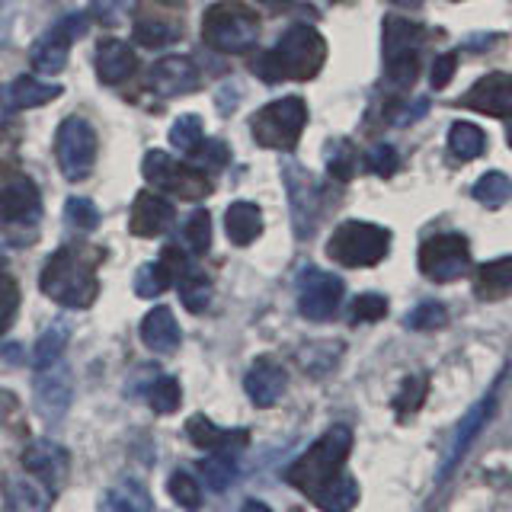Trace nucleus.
I'll return each instance as SVG.
<instances>
[{"label": "nucleus", "instance_id": "37", "mask_svg": "<svg viewBox=\"0 0 512 512\" xmlns=\"http://www.w3.org/2000/svg\"><path fill=\"white\" fill-rule=\"evenodd\" d=\"M64 221L77 231H96L100 228V208L84 196H74L64 202Z\"/></svg>", "mask_w": 512, "mask_h": 512}, {"label": "nucleus", "instance_id": "32", "mask_svg": "<svg viewBox=\"0 0 512 512\" xmlns=\"http://www.w3.org/2000/svg\"><path fill=\"white\" fill-rule=\"evenodd\" d=\"M314 503H317L320 509H324V512H349L352 506L359 503V487H356V480H352L349 474L336 477L327 490H320V493L314 496Z\"/></svg>", "mask_w": 512, "mask_h": 512}, {"label": "nucleus", "instance_id": "18", "mask_svg": "<svg viewBox=\"0 0 512 512\" xmlns=\"http://www.w3.org/2000/svg\"><path fill=\"white\" fill-rule=\"evenodd\" d=\"M183 36V23L180 16L164 10V7H141L135 16V42L144 48H160L170 45Z\"/></svg>", "mask_w": 512, "mask_h": 512}, {"label": "nucleus", "instance_id": "44", "mask_svg": "<svg viewBox=\"0 0 512 512\" xmlns=\"http://www.w3.org/2000/svg\"><path fill=\"white\" fill-rule=\"evenodd\" d=\"M448 324V311H445V304L439 301H426L420 304V308H413L407 314V327L410 330H439Z\"/></svg>", "mask_w": 512, "mask_h": 512}, {"label": "nucleus", "instance_id": "54", "mask_svg": "<svg viewBox=\"0 0 512 512\" xmlns=\"http://www.w3.org/2000/svg\"><path fill=\"white\" fill-rule=\"evenodd\" d=\"M391 4H397V7H407V10H413V7H420L423 0H391Z\"/></svg>", "mask_w": 512, "mask_h": 512}, {"label": "nucleus", "instance_id": "10", "mask_svg": "<svg viewBox=\"0 0 512 512\" xmlns=\"http://www.w3.org/2000/svg\"><path fill=\"white\" fill-rule=\"evenodd\" d=\"M420 269L432 282H455L471 269V247L461 234H436L420 247Z\"/></svg>", "mask_w": 512, "mask_h": 512}, {"label": "nucleus", "instance_id": "4", "mask_svg": "<svg viewBox=\"0 0 512 512\" xmlns=\"http://www.w3.org/2000/svg\"><path fill=\"white\" fill-rule=\"evenodd\" d=\"M426 32L420 23L407 20V16H388L381 32V52H384V74L388 84L397 90H407L416 74H420V48Z\"/></svg>", "mask_w": 512, "mask_h": 512}, {"label": "nucleus", "instance_id": "14", "mask_svg": "<svg viewBox=\"0 0 512 512\" xmlns=\"http://www.w3.org/2000/svg\"><path fill=\"white\" fill-rule=\"evenodd\" d=\"M202 84V74L196 61L186 55H167L151 64L148 71V90L157 96H186Z\"/></svg>", "mask_w": 512, "mask_h": 512}, {"label": "nucleus", "instance_id": "29", "mask_svg": "<svg viewBox=\"0 0 512 512\" xmlns=\"http://www.w3.org/2000/svg\"><path fill=\"white\" fill-rule=\"evenodd\" d=\"M61 96L58 84H45L39 77H16L13 87H10V103L16 109H36L45 103H55Z\"/></svg>", "mask_w": 512, "mask_h": 512}, {"label": "nucleus", "instance_id": "45", "mask_svg": "<svg viewBox=\"0 0 512 512\" xmlns=\"http://www.w3.org/2000/svg\"><path fill=\"white\" fill-rule=\"evenodd\" d=\"M327 170L336 176V180H352V173H356V154H352V144L330 141V148H327Z\"/></svg>", "mask_w": 512, "mask_h": 512}, {"label": "nucleus", "instance_id": "23", "mask_svg": "<svg viewBox=\"0 0 512 512\" xmlns=\"http://www.w3.org/2000/svg\"><path fill=\"white\" fill-rule=\"evenodd\" d=\"M183 333H180V324H176V317L170 308H151L148 314H144L141 320V343L154 349V352H173L176 346H180Z\"/></svg>", "mask_w": 512, "mask_h": 512}, {"label": "nucleus", "instance_id": "40", "mask_svg": "<svg viewBox=\"0 0 512 512\" xmlns=\"http://www.w3.org/2000/svg\"><path fill=\"white\" fill-rule=\"evenodd\" d=\"M16 308H20V285L7 272V266L0 263V333L13 324Z\"/></svg>", "mask_w": 512, "mask_h": 512}, {"label": "nucleus", "instance_id": "48", "mask_svg": "<svg viewBox=\"0 0 512 512\" xmlns=\"http://www.w3.org/2000/svg\"><path fill=\"white\" fill-rule=\"evenodd\" d=\"M455 68H458V55L455 52L439 55L436 64H432V90H445L448 84H452Z\"/></svg>", "mask_w": 512, "mask_h": 512}, {"label": "nucleus", "instance_id": "16", "mask_svg": "<svg viewBox=\"0 0 512 512\" xmlns=\"http://www.w3.org/2000/svg\"><path fill=\"white\" fill-rule=\"evenodd\" d=\"M285 186H288V202H292V215H295V231L301 237H308L314 231V221L320 212V189L314 183V176L298 167V164H285Z\"/></svg>", "mask_w": 512, "mask_h": 512}, {"label": "nucleus", "instance_id": "17", "mask_svg": "<svg viewBox=\"0 0 512 512\" xmlns=\"http://www.w3.org/2000/svg\"><path fill=\"white\" fill-rule=\"evenodd\" d=\"M23 468L55 493L64 487V480H68V452L55 442L39 439L23 452Z\"/></svg>", "mask_w": 512, "mask_h": 512}, {"label": "nucleus", "instance_id": "27", "mask_svg": "<svg viewBox=\"0 0 512 512\" xmlns=\"http://www.w3.org/2000/svg\"><path fill=\"white\" fill-rule=\"evenodd\" d=\"M224 234H228L231 244L247 247L256 237L263 234V212L256 202H234L224 212Z\"/></svg>", "mask_w": 512, "mask_h": 512}, {"label": "nucleus", "instance_id": "9", "mask_svg": "<svg viewBox=\"0 0 512 512\" xmlns=\"http://www.w3.org/2000/svg\"><path fill=\"white\" fill-rule=\"evenodd\" d=\"M55 157L61 173L68 176L71 183L87 180L96 160V132L87 119L68 116L55 132Z\"/></svg>", "mask_w": 512, "mask_h": 512}, {"label": "nucleus", "instance_id": "15", "mask_svg": "<svg viewBox=\"0 0 512 512\" xmlns=\"http://www.w3.org/2000/svg\"><path fill=\"white\" fill-rule=\"evenodd\" d=\"M464 109H474L480 116H493V119H509L512 116V74H487L480 77L477 84L458 100Z\"/></svg>", "mask_w": 512, "mask_h": 512}, {"label": "nucleus", "instance_id": "20", "mask_svg": "<svg viewBox=\"0 0 512 512\" xmlns=\"http://www.w3.org/2000/svg\"><path fill=\"white\" fill-rule=\"evenodd\" d=\"M135 68H138V55L128 42L103 39L100 48H96V77L103 84H125L135 74Z\"/></svg>", "mask_w": 512, "mask_h": 512}, {"label": "nucleus", "instance_id": "26", "mask_svg": "<svg viewBox=\"0 0 512 512\" xmlns=\"http://www.w3.org/2000/svg\"><path fill=\"white\" fill-rule=\"evenodd\" d=\"M474 295L480 301L512 298V256H496L474 272Z\"/></svg>", "mask_w": 512, "mask_h": 512}, {"label": "nucleus", "instance_id": "51", "mask_svg": "<svg viewBox=\"0 0 512 512\" xmlns=\"http://www.w3.org/2000/svg\"><path fill=\"white\" fill-rule=\"evenodd\" d=\"M13 20H16V4H13V0H0V45L7 42Z\"/></svg>", "mask_w": 512, "mask_h": 512}, {"label": "nucleus", "instance_id": "33", "mask_svg": "<svg viewBox=\"0 0 512 512\" xmlns=\"http://www.w3.org/2000/svg\"><path fill=\"white\" fill-rule=\"evenodd\" d=\"M474 199L487 208H500L503 202L512 199V180L500 170H490L474 183Z\"/></svg>", "mask_w": 512, "mask_h": 512}, {"label": "nucleus", "instance_id": "7", "mask_svg": "<svg viewBox=\"0 0 512 512\" xmlns=\"http://www.w3.org/2000/svg\"><path fill=\"white\" fill-rule=\"evenodd\" d=\"M308 125V103L301 96H282L276 103H266L250 122V132L260 148L269 151H292L301 141Z\"/></svg>", "mask_w": 512, "mask_h": 512}, {"label": "nucleus", "instance_id": "13", "mask_svg": "<svg viewBox=\"0 0 512 512\" xmlns=\"http://www.w3.org/2000/svg\"><path fill=\"white\" fill-rule=\"evenodd\" d=\"M39 215V189L23 170L0 160V224H16Z\"/></svg>", "mask_w": 512, "mask_h": 512}, {"label": "nucleus", "instance_id": "35", "mask_svg": "<svg viewBox=\"0 0 512 512\" xmlns=\"http://www.w3.org/2000/svg\"><path fill=\"white\" fill-rule=\"evenodd\" d=\"M64 346H68V327L55 320V324L48 327L39 336V343H36V365H39V372H42V368H52L61 359Z\"/></svg>", "mask_w": 512, "mask_h": 512}, {"label": "nucleus", "instance_id": "47", "mask_svg": "<svg viewBox=\"0 0 512 512\" xmlns=\"http://www.w3.org/2000/svg\"><path fill=\"white\" fill-rule=\"evenodd\" d=\"M384 314H388V298L381 295H359L356 301H352V320H362V324H372V320H381Z\"/></svg>", "mask_w": 512, "mask_h": 512}, {"label": "nucleus", "instance_id": "43", "mask_svg": "<svg viewBox=\"0 0 512 512\" xmlns=\"http://www.w3.org/2000/svg\"><path fill=\"white\" fill-rule=\"evenodd\" d=\"M167 490H170L173 500L180 503L183 509H189V512H196V509L202 506V490H199V484H196V477H189V474H183V471H176V474L170 477Z\"/></svg>", "mask_w": 512, "mask_h": 512}, {"label": "nucleus", "instance_id": "50", "mask_svg": "<svg viewBox=\"0 0 512 512\" xmlns=\"http://www.w3.org/2000/svg\"><path fill=\"white\" fill-rule=\"evenodd\" d=\"M119 10H122V0H90L93 20L103 23V26H116L119 23Z\"/></svg>", "mask_w": 512, "mask_h": 512}, {"label": "nucleus", "instance_id": "25", "mask_svg": "<svg viewBox=\"0 0 512 512\" xmlns=\"http://www.w3.org/2000/svg\"><path fill=\"white\" fill-rule=\"evenodd\" d=\"M186 432L199 448H212V452H234V448H244L247 439H250V432L221 429V426H215L212 420H208V416H192V420L186 423Z\"/></svg>", "mask_w": 512, "mask_h": 512}, {"label": "nucleus", "instance_id": "31", "mask_svg": "<svg viewBox=\"0 0 512 512\" xmlns=\"http://www.w3.org/2000/svg\"><path fill=\"white\" fill-rule=\"evenodd\" d=\"M487 148V135L480 132L474 122H455L452 132H448V151L458 160H474Z\"/></svg>", "mask_w": 512, "mask_h": 512}, {"label": "nucleus", "instance_id": "2", "mask_svg": "<svg viewBox=\"0 0 512 512\" xmlns=\"http://www.w3.org/2000/svg\"><path fill=\"white\" fill-rule=\"evenodd\" d=\"M349 452H352V432L346 426L327 429L324 436L288 468V484L314 500L320 490H327L336 477L346 474L343 468H346Z\"/></svg>", "mask_w": 512, "mask_h": 512}, {"label": "nucleus", "instance_id": "46", "mask_svg": "<svg viewBox=\"0 0 512 512\" xmlns=\"http://www.w3.org/2000/svg\"><path fill=\"white\" fill-rule=\"evenodd\" d=\"M365 164H368V170L378 173V176H391L397 170V164H400V157H397V151L391 148V144L381 141V144H372V148H368Z\"/></svg>", "mask_w": 512, "mask_h": 512}, {"label": "nucleus", "instance_id": "5", "mask_svg": "<svg viewBox=\"0 0 512 512\" xmlns=\"http://www.w3.org/2000/svg\"><path fill=\"white\" fill-rule=\"evenodd\" d=\"M202 39L224 55H244L260 39V16L237 0L208 7L202 20Z\"/></svg>", "mask_w": 512, "mask_h": 512}, {"label": "nucleus", "instance_id": "22", "mask_svg": "<svg viewBox=\"0 0 512 512\" xmlns=\"http://www.w3.org/2000/svg\"><path fill=\"white\" fill-rule=\"evenodd\" d=\"M36 400H39V413H45L48 420H58V416L68 410L71 404V378L58 362L52 368H42V375L36 381Z\"/></svg>", "mask_w": 512, "mask_h": 512}, {"label": "nucleus", "instance_id": "3", "mask_svg": "<svg viewBox=\"0 0 512 512\" xmlns=\"http://www.w3.org/2000/svg\"><path fill=\"white\" fill-rule=\"evenodd\" d=\"M39 288L64 308H90L96 301V292H100L93 263L77 247H61L48 256L39 276Z\"/></svg>", "mask_w": 512, "mask_h": 512}, {"label": "nucleus", "instance_id": "24", "mask_svg": "<svg viewBox=\"0 0 512 512\" xmlns=\"http://www.w3.org/2000/svg\"><path fill=\"white\" fill-rule=\"evenodd\" d=\"M4 496H7L10 512H48L52 509V500H55V493L32 474L29 477H10L7 487H4Z\"/></svg>", "mask_w": 512, "mask_h": 512}, {"label": "nucleus", "instance_id": "49", "mask_svg": "<svg viewBox=\"0 0 512 512\" xmlns=\"http://www.w3.org/2000/svg\"><path fill=\"white\" fill-rule=\"evenodd\" d=\"M423 394H426V381L423 378L404 381V391H400V397H397V410H410L413 413L416 407H420Z\"/></svg>", "mask_w": 512, "mask_h": 512}, {"label": "nucleus", "instance_id": "11", "mask_svg": "<svg viewBox=\"0 0 512 512\" xmlns=\"http://www.w3.org/2000/svg\"><path fill=\"white\" fill-rule=\"evenodd\" d=\"M84 32H87V16L71 13V16H64V20H58L36 45H32V52H29L32 68L39 74H61L68 68L74 39H80Z\"/></svg>", "mask_w": 512, "mask_h": 512}, {"label": "nucleus", "instance_id": "41", "mask_svg": "<svg viewBox=\"0 0 512 512\" xmlns=\"http://www.w3.org/2000/svg\"><path fill=\"white\" fill-rule=\"evenodd\" d=\"M189 154H192V164L199 170H221V167H228V160H231V151L224 141H199L196 148H189Z\"/></svg>", "mask_w": 512, "mask_h": 512}, {"label": "nucleus", "instance_id": "12", "mask_svg": "<svg viewBox=\"0 0 512 512\" xmlns=\"http://www.w3.org/2000/svg\"><path fill=\"white\" fill-rule=\"evenodd\" d=\"M346 285L340 276L324 269H304L298 279V308L311 320H330L343 301Z\"/></svg>", "mask_w": 512, "mask_h": 512}, {"label": "nucleus", "instance_id": "56", "mask_svg": "<svg viewBox=\"0 0 512 512\" xmlns=\"http://www.w3.org/2000/svg\"><path fill=\"white\" fill-rule=\"evenodd\" d=\"M263 4H269V7H282L285 0H263Z\"/></svg>", "mask_w": 512, "mask_h": 512}, {"label": "nucleus", "instance_id": "30", "mask_svg": "<svg viewBox=\"0 0 512 512\" xmlns=\"http://www.w3.org/2000/svg\"><path fill=\"white\" fill-rule=\"evenodd\" d=\"M176 285H180V298L186 304V311L202 314L208 308V301H212V279H208L202 269L186 266L180 276H176Z\"/></svg>", "mask_w": 512, "mask_h": 512}, {"label": "nucleus", "instance_id": "42", "mask_svg": "<svg viewBox=\"0 0 512 512\" xmlns=\"http://www.w3.org/2000/svg\"><path fill=\"white\" fill-rule=\"evenodd\" d=\"M202 119L199 116H192V112H186V116H180L173 125H170V144L173 148H180V151H189V148H196V144L202 141Z\"/></svg>", "mask_w": 512, "mask_h": 512}, {"label": "nucleus", "instance_id": "53", "mask_svg": "<svg viewBox=\"0 0 512 512\" xmlns=\"http://www.w3.org/2000/svg\"><path fill=\"white\" fill-rule=\"evenodd\" d=\"M240 512H272V509L260 500H247L244 506H240Z\"/></svg>", "mask_w": 512, "mask_h": 512}, {"label": "nucleus", "instance_id": "21", "mask_svg": "<svg viewBox=\"0 0 512 512\" xmlns=\"http://www.w3.org/2000/svg\"><path fill=\"white\" fill-rule=\"evenodd\" d=\"M170 221H173L170 199L157 196V192H141L132 205V224L128 228H132L135 237H157L170 228Z\"/></svg>", "mask_w": 512, "mask_h": 512}, {"label": "nucleus", "instance_id": "28", "mask_svg": "<svg viewBox=\"0 0 512 512\" xmlns=\"http://www.w3.org/2000/svg\"><path fill=\"white\" fill-rule=\"evenodd\" d=\"M151 509V496H148V487L141 484V480H119L116 487H112L103 503H100V512H148Z\"/></svg>", "mask_w": 512, "mask_h": 512}, {"label": "nucleus", "instance_id": "39", "mask_svg": "<svg viewBox=\"0 0 512 512\" xmlns=\"http://www.w3.org/2000/svg\"><path fill=\"white\" fill-rule=\"evenodd\" d=\"M186 244L192 253H205L212 247V215L205 212V208H196L189 218H186Z\"/></svg>", "mask_w": 512, "mask_h": 512}, {"label": "nucleus", "instance_id": "1", "mask_svg": "<svg viewBox=\"0 0 512 512\" xmlns=\"http://www.w3.org/2000/svg\"><path fill=\"white\" fill-rule=\"evenodd\" d=\"M327 61V42L314 26H292L285 36L256 61V74L266 84L282 80H311Z\"/></svg>", "mask_w": 512, "mask_h": 512}, {"label": "nucleus", "instance_id": "38", "mask_svg": "<svg viewBox=\"0 0 512 512\" xmlns=\"http://www.w3.org/2000/svg\"><path fill=\"white\" fill-rule=\"evenodd\" d=\"M148 404L157 410V413H176L183 404V391L176 378H157L151 388H148Z\"/></svg>", "mask_w": 512, "mask_h": 512}, {"label": "nucleus", "instance_id": "8", "mask_svg": "<svg viewBox=\"0 0 512 512\" xmlns=\"http://www.w3.org/2000/svg\"><path fill=\"white\" fill-rule=\"evenodd\" d=\"M141 173L154 189L170 192V196H180L186 202H196L212 196V180L205 176V170L183 164V160H173L164 151H148L141 160Z\"/></svg>", "mask_w": 512, "mask_h": 512}, {"label": "nucleus", "instance_id": "19", "mask_svg": "<svg viewBox=\"0 0 512 512\" xmlns=\"http://www.w3.org/2000/svg\"><path fill=\"white\" fill-rule=\"evenodd\" d=\"M244 388H247V394H250V400L256 407H272L285 394L288 375H285V368L276 359L263 356V359H256L250 365V372L244 378Z\"/></svg>", "mask_w": 512, "mask_h": 512}, {"label": "nucleus", "instance_id": "6", "mask_svg": "<svg viewBox=\"0 0 512 512\" xmlns=\"http://www.w3.org/2000/svg\"><path fill=\"white\" fill-rule=\"evenodd\" d=\"M388 247H391V231L372 221H343L327 240L330 260L349 269L381 263L388 256Z\"/></svg>", "mask_w": 512, "mask_h": 512}, {"label": "nucleus", "instance_id": "52", "mask_svg": "<svg viewBox=\"0 0 512 512\" xmlns=\"http://www.w3.org/2000/svg\"><path fill=\"white\" fill-rule=\"evenodd\" d=\"M16 410V397L10 394V391H4V388H0V423H4L7 420V416Z\"/></svg>", "mask_w": 512, "mask_h": 512}, {"label": "nucleus", "instance_id": "36", "mask_svg": "<svg viewBox=\"0 0 512 512\" xmlns=\"http://www.w3.org/2000/svg\"><path fill=\"white\" fill-rule=\"evenodd\" d=\"M170 285H173V276L160 260L157 263H144L138 269V276H135V292L141 298H157L160 292H167Z\"/></svg>", "mask_w": 512, "mask_h": 512}, {"label": "nucleus", "instance_id": "34", "mask_svg": "<svg viewBox=\"0 0 512 512\" xmlns=\"http://www.w3.org/2000/svg\"><path fill=\"white\" fill-rule=\"evenodd\" d=\"M237 477V461L231 458V452H221V455H212L202 461V480L212 490H228Z\"/></svg>", "mask_w": 512, "mask_h": 512}, {"label": "nucleus", "instance_id": "55", "mask_svg": "<svg viewBox=\"0 0 512 512\" xmlns=\"http://www.w3.org/2000/svg\"><path fill=\"white\" fill-rule=\"evenodd\" d=\"M506 138H509V148H512V116H509V122H506Z\"/></svg>", "mask_w": 512, "mask_h": 512}]
</instances>
